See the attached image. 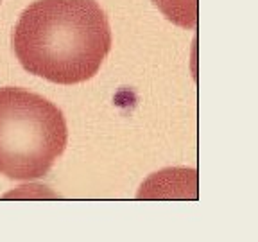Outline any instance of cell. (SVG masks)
Returning <instances> with one entry per match:
<instances>
[{"label": "cell", "instance_id": "obj_1", "mask_svg": "<svg viewBox=\"0 0 258 242\" xmlns=\"http://www.w3.org/2000/svg\"><path fill=\"white\" fill-rule=\"evenodd\" d=\"M11 43L29 74L77 85L99 72L111 48V29L95 0H38L20 15Z\"/></svg>", "mask_w": 258, "mask_h": 242}, {"label": "cell", "instance_id": "obj_2", "mask_svg": "<svg viewBox=\"0 0 258 242\" xmlns=\"http://www.w3.org/2000/svg\"><path fill=\"white\" fill-rule=\"evenodd\" d=\"M69 129L54 102L24 88H0V174L31 182L64 153Z\"/></svg>", "mask_w": 258, "mask_h": 242}, {"label": "cell", "instance_id": "obj_4", "mask_svg": "<svg viewBox=\"0 0 258 242\" xmlns=\"http://www.w3.org/2000/svg\"><path fill=\"white\" fill-rule=\"evenodd\" d=\"M0 6H2V0H0Z\"/></svg>", "mask_w": 258, "mask_h": 242}, {"label": "cell", "instance_id": "obj_3", "mask_svg": "<svg viewBox=\"0 0 258 242\" xmlns=\"http://www.w3.org/2000/svg\"><path fill=\"white\" fill-rule=\"evenodd\" d=\"M153 2L172 24L185 29H194L198 25L199 0H153Z\"/></svg>", "mask_w": 258, "mask_h": 242}]
</instances>
